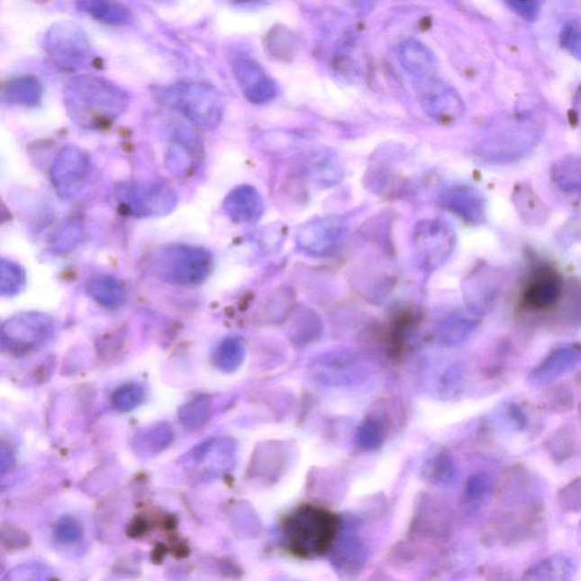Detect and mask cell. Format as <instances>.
<instances>
[{"label": "cell", "mask_w": 581, "mask_h": 581, "mask_svg": "<svg viewBox=\"0 0 581 581\" xmlns=\"http://www.w3.org/2000/svg\"><path fill=\"white\" fill-rule=\"evenodd\" d=\"M491 580L492 581H515L513 579V576H511L508 571L502 572L501 570L492 572Z\"/></svg>", "instance_id": "obj_40"}, {"label": "cell", "mask_w": 581, "mask_h": 581, "mask_svg": "<svg viewBox=\"0 0 581 581\" xmlns=\"http://www.w3.org/2000/svg\"><path fill=\"white\" fill-rule=\"evenodd\" d=\"M309 168L312 177L322 185L333 186L342 178V170L327 157H318L310 160Z\"/></svg>", "instance_id": "obj_28"}, {"label": "cell", "mask_w": 581, "mask_h": 581, "mask_svg": "<svg viewBox=\"0 0 581 581\" xmlns=\"http://www.w3.org/2000/svg\"><path fill=\"white\" fill-rule=\"evenodd\" d=\"M530 482L531 476L526 467L522 465L510 467L499 483L497 495L506 501L513 500L526 491Z\"/></svg>", "instance_id": "obj_26"}, {"label": "cell", "mask_w": 581, "mask_h": 581, "mask_svg": "<svg viewBox=\"0 0 581 581\" xmlns=\"http://www.w3.org/2000/svg\"><path fill=\"white\" fill-rule=\"evenodd\" d=\"M91 172L93 161L88 152L77 146H67L52 161L50 177L59 198L71 200L85 190Z\"/></svg>", "instance_id": "obj_6"}, {"label": "cell", "mask_w": 581, "mask_h": 581, "mask_svg": "<svg viewBox=\"0 0 581 581\" xmlns=\"http://www.w3.org/2000/svg\"><path fill=\"white\" fill-rule=\"evenodd\" d=\"M558 504L567 513H578L581 510V477L572 480L558 493Z\"/></svg>", "instance_id": "obj_31"}, {"label": "cell", "mask_w": 581, "mask_h": 581, "mask_svg": "<svg viewBox=\"0 0 581 581\" xmlns=\"http://www.w3.org/2000/svg\"><path fill=\"white\" fill-rule=\"evenodd\" d=\"M504 287V277L499 269L479 268L467 278L465 296L469 310L475 313H486L499 300Z\"/></svg>", "instance_id": "obj_12"}, {"label": "cell", "mask_w": 581, "mask_h": 581, "mask_svg": "<svg viewBox=\"0 0 581 581\" xmlns=\"http://www.w3.org/2000/svg\"><path fill=\"white\" fill-rule=\"evenodd\" d=\"M8 581H41V571L37 566H23L12 571Z\"/></svg>", "instance_id": "obj_36"}, {"label": "cell", "mask_w": 581, "mask_h": 581, "mask_svg": "<svg viewBox=\"0 0 581 581\" xmlns=\"http://www.w3.org/2000/svg\"><path fill=\"white\" fill-rule=\"evenodd\" d=\"M160 263L180 277H200L207 270L211 257L204 249L189 246H173L160 252Z\"/></svg>", "instance_id": "obj_15"}, {"label": "cell", "mask_w": 581, "mask_h": 581, "mask_svg": "<svg viewBox=\"0 0 581 581\" xmlns=\"http://www.w3.org/2000/svg\"><path fill=\"white\" fill-rule=\"evenodd\" d=\"M566 282L556 268L536 265L528 275L522 303L528 312L543 313L558 308L565 292Z\"/></svg>", "instance_id": "obj_8"}, {"label": "cell", "mask_w": 581, "mask_h": 581, "mask_svg": "<svg viewBox=\"0 0 581 581\" xmlns=\"http://www.w3.org/2000/svg\"><path fill=\"white\" fill-rule=\"evenodd\" d=\"M386 428L379 419L368 418L358 431V440L365 449H376L383 442Z\"/></svg>", "instance_id": "obj_29"}, {"label": "cell", "mask_w": 581, "mask_h": 581, "mask_svg": "<svg viewBox=\"0 0 581 581\" xmlns=\"http://www.w3.org/2000/svg\"><path fill=\"white\" fill-rule=\"evenodd\" d=\"M563 45L570 50L571 54L581 60V32L575 29H567L563 34Z\"/></svg>", "instance_id": "obj_38"}, {"label": "cell", "mask_w": 581, "mask_h": 581, "mask_svg": "<svg viewBox=\"0 0 581 581\" xmlns=\"http://www.w3.org/2000/svg\"><path fill=\"white\" fill-rule=\"evenodd\" d=\"M487 488V479L485 476H477L470 480L469 483V493L471 495L479 496L480 494L485 492V489Z\"/></svg>", "instance_id": "obj_39"}, {"label": "cell", "mask_w": 581, "mask_h": 581, "mask_svg": "<svg viewBox=\"0 0 581 581\" xmlns=\"http://www.w3.org/2000/svg\"><path fill=\"white\" fill-rule=\"evenodd\" d=\"M544 451L558 465L574 458L578 451V434L575 426L567 423L554 431L544 442Z\"/></svg>", "instance_id": "obj_22"}, {"label": "cell", "mask_w": 581, "mask_h": 581, "mask_svg": "<svg viewBox=\"0 0 581 581\" xmlns=\"http://www.w3.org/2000/svg\"><path fill=\"white\" fill-rule=\"evenodd\" d=\"M78 10L108 25H126L133 21L132 13L123 4L106 0H86L77 4Z\"/></svg>", "instance_id": "obj_21"}, {"label": "cell", "mask_w": 581, "mask_h": 581, "mask_svg": "<svg viewBox=\"0 0 581 581\" xmlns=\"http://www.w3.org/2000/svg\"><path fill=\"white\" fill-rule=\"evenodd\" d=\"M131 95L115 82L93 74L68 80L63 89V104L69 119L86 130H104L128 111Z\"/></svg>", "instance_id": "obj_1"}, {"label": "cell", "mask_w": 581, "mask_h": 581, "mask_svg": "<svg viewBox=\"0 0 581 581\" xmlns=\"http://www.w3.org/2000/svg\"><path fill=\"white\" fill-rule=\"evenodd\" d=\"M222 208L231 221L239 224H250L263 216L265 204L256 187L242 185L234 187L226 195Z\"/></svg>", "instance_id": "obj_14"}, {"label": "cell", "mask_w": 581, "mask_h": 581, "mask_svg": "<svg viewBox=\"0 0 581 581\" xmlns=\"http://www.w3.org/2000/svg\"><path fill=\"white\" fill-rule=\"evenodd\" d=\"M154 97L174 109L200 130H215L224 116V104L217 89L204 82H177L156 86Z\"/></svg>", "instance_id": "obj_3"}, {"label": "cell", "mask_w": 581, "mask_h": 581, "mask_svg": "<svg viewBox=\"0 0 581 581\" xmlns=\"http://www.w3.org/2000/svg\"><path fill=\"white\" fill-rule=\"evenodd\" d=\"M541 406L546 412L562 414L571 412L575 405L574 392L566 386H549L541 396Z\"/></svg>", "instance_id": "obj_27"}, {"label": "cell", "mask_w": 581, "mask_h": 581, "mask_svg": "<svg viewBox=\"0 0 581 581\" xmlns=\"http://www.w3.org/2000/svg\"><path fill=\"white\" fill-rule=\"evenodd\" d=\"M182 134V137L170 146L168 152V166L176 174H187L195 165V143L192 135Z\"/></svg>", "instance_id": "obj_25"}, {"label": "cell", "mask_w": 581, "mask_h": 581, "mask_svg": "<svg viewBox=\"0 0 581 581\" xmlns=\"http://www.w3.org/2000/svg\"><path fill=\"white\" fill-rule=\"evenodd\" d=\"M506 413H508L511 423H513L517 430L526 431L530 427V417H528V413L522 405L515 404L509 405Z\"/></svg>", "instance_id": "obj_35"}, {"label": "cell", "mask_w": 581, "mask_h": 581, "mask_svg": "<svg viewBox=\"0 0 581 581\" xmlns=\"http://www.w3.org/2000/svg\"><path fill=\"white\" fill-rule=\"evenodd\" d=\"M480 324L479 314L467 310L452 314L444 322L440 336L448 345H458L465 342Z\"/></svg>", "instance_id": "obj_23"}, {"label": "cell", "mask_w": 581, "mask_h": 581, "mask_svg": "<svg viewBox=\"0 0 581 581\" xmlns=\"http://www.w3.org/2000/svg\"><path fill=\"white\" fill-rule=\"evenodd\" d=\"M113 199L121 213L134 218L168 216L178 203L176 191L159 182H121Z\"/></svg>", "instance_id": "obj_4"}, {"label": "cell", "mask_w": 581, "mask_h": 581, "mask_svg": "<svg viewBox=\"0 0 581 581\" xmlns=\"http://www.w3.org/2000/svg\"><path fill=\"white\" fill-rule=\"evenodd\" d=\"M45 46L52 62L64 68H86L94 60L93 45L88 34L71 21L52 24L46 33Z\"/></svg>", "instance_id": "obj_5"}, {"label": "cell", "mask_w": 581, "mask_h": 581, "mask_svg": "<svg viewBox=\"0 0 581 581\" xmlns=\"http://www.w3.org/2000/svg\"><path fill=\"white\" fill-rule=\"evenodd\" d=\"M339 518L322 506L304 504L288 514L283 523L287 549L296 557L324 556L333 545Z\"/></svg>", "instance_id": "obj_2"}, {"label": "cell", "mask_w": 581, "mask_h": 581, "mask_svg": "<svg viewBox=\"0 0 581 581\" xmlns=\"http://www.w3.org/2000/svg\"><path fill=\"white\" fill-rule=\"evenodd\" d=\"M581 365V344L553 349L527 376L531 386H549Z\"/></svg>", "instance_id": "obj_13"}, {"label": "cell", "mask_w": 581, "mask_h": 581, "mask_svg": "<svg viewBox=\"0 0 581 581\" xmlns=\"http://www.w3.org/2000/svg\"><path fill=\"white\" fill-rule=\"evenodd\" d=\"M562 567L556 561L545 560L531 567L523 576V581H562Z\"/></svg>", "instance_id": "obj_30"}, {"label": "cell", "mask_w": 581, "mask_h": 581, "mask_svg": "<svg viewBox=\"0 0 581 581\" xmlns=\"http://www.w3.org/2000/svg\"><path fill=\"white\" fill-rule=\"evenodd\" d=\"M414 89L422 111L440 123H452L465 111L457 91L435 76L414 80Z\"/></svg>", "instance_id": "obj_7"}, {"label": "cell", "mask_w": 581, "mask_h": 581, "mask_svg": "<svg viewBox=\"0 0 581 581\" xmlns=\"http://www.w3.org/2000/svg\"><path fill=\"white\" fill-rule=\"evenodd\" d=\"M517 204H525L527 206L528 204V212L526 213V215L523 216L526 221L528 222H534L535 224L539 222L540 220H544L546 218V213H545V207L543 204H541L539 198H537V195H534V192L531 190H522V191H517Z\"/></svg>", "instance_id": "obj_32"}, {"label": "cell", "mask_w": 581, "mask_h": 581, "mask_svg": "<svg viewBox=\"0 0 581 581\" xmlns=\"http://www.w3.org/2000/svg\"><path fill=\"white\" fill-rule=\"evenodd\" d=\"M399 59L402 67L414 80L435 76L436 57L425 43L409 39L401 43Z\"/></svg>", "instance_id": "obj_17"}, {"label": "cell", "mask_w": 581, "mask_h": 581, "mask_svg": "<svg viewBox=\"0 0 581 581\" xmlns=\"http://www.w3.org/2000/svg\"><path fill=\"white\" fill-rule=\"evenodd\" d=\"M43 98L41 82L36 77L22 76L7 81L3 88V100L6 104L24 108L38 107Z\"/></svg>", "instance_id": "obj_19"}, {"label": "cell", "mask_w": 581, "mask_h": 581, "mask_svg": "<svg viewBox=\"0 0 581 581\" xmlns=\"http://www.w3.org/2000/svg\"><path fill=\"white\" fill-rule=\"evenodd\" d=\"M445 206L471 224H480L485 220V201L477 191L468 186H457L444 196Z\"/></svg>", "instance_id": "obj_18"}, {"label": "cell", "mask_w": 581, "mask_h": 581, "mask_svg": "<svg viewBox=\"0 0 581 581\" xmlns=\"http://www.w3.org/2000/svg\"><path fill=\"white\" fill-rule=\"evenodd\" d=\"M231 68L235 80L249 102L263 104L277 98V82L257 60L247 55H240L234 59Z\"/></svg>", "instance_id": "obj_11"}, {"label": "cell", "mask_w": 581, "mask_h": 581, "mask_svg": "<svg viewBox=\"0 0 581 581\" xmlns=\"http://www.w3.org/2000/svg\"><path fill=\"white\" fill-rule=\"evenodd\" d=\"M579 416H580V419H581V404L579 405Z\"/></svg>", "instance_id": "obj_41"}, {"label": "cell", "mask_w": 581, "mask_h": 581, "mask_svg": "<svg viewBox=\"0 0 581 581\" xmlns=\"http://www.w3.org/2000/svg\"><path fill=\"white\" fill-rule=\"evenodd\" d=\"M558 319L570 329L581 327V281L571 278L566 283L565 292L558 304Z\"/></svg>", "instance_id": "obj_24"}, {"label": "cell", "mask_w": 581, "mask_h": 581, "mask_svg": "<svg viewBox=\"0 0 581 581\" xmlns=\"http://www.w3.org/2000/svg\"><path fill=\"white\" fill-rule=\"evenodd\" d=\"M544 519V506L532 504L520 508L504 519V539L506 545L522 544L535 536Z\"/></svg>", "instance_id": "obj_16"}, {"label": "cell", "mask_w": 581, "mask_h": 581, "mask_svg": "<svg viewBox=\"0 0 581 581\" xmlns=\"http://www.w3.org/2000/svg\"><path fill=\"white\" fill-rule=\"evenodd\" d=\"M348 234V226L340 217L316 218L301 227L299 247L313 255H329L343 243Z\"/></svg>", "instance_id": "obj_10"}, {"label": "cell", "mask_w": 581, "mask_h": 581, "mask_svg": "<svg viewBox=\"0 0 581 581\" xmlns=\"http://www.w3.org/2000/svg\"><path fill=\"white\" fill-rule=\"evenodd\" d=\"M508 5L525 20H535L540 14V4L536 2H510Z\"/></svg>", "instance_id": "obj_37"}, {"label": "cell", "mask_w": 581, "mask_h": 581, "mask_svg": "<svg viewBox=\"0 0 581 581\" xmlns=\"http://www.w3.org/2000/svg\"><path fill=\"white\" fill-rule=\"evenodd\" d=\"M268 48H272L270 51L273 52L275 56H286L290 55V50H287L288 47L294 48L295 46V41L294 36L288 34L287 30L286 29H275L272 33L268 37Z\"/></svg>", "instance_id": "obj_33"}, {"label": "cell", "mask_w": 581, "mask_h": 581, "mask_svg": "<svg viewBox=\"0 0 581 581\" xmlns=\"http://www.w3.org/2000/svg\"><path fill=\"white\" fill-rule=\"evenodd\" d=\"M413 241L422 263L439 266L451 256L456 247V234L442 221L426 220L414 229Z\"/></svg>", "instance_id": "obj_9"}, {"label": "cell", "mask_w": 581, "mask_h": 581, "mask_svg": "<svg viewBox=\"0 0 581 581\" xmlns=\"http://www.w3.org/2000/svg\"><path fill=\"white\" fill-rule=\"evenodd\" d=\"M81 528L72 519H63L56 527V537L63 543L80 539Z\"/></svg>", "instance_id": "obj_34"}, {"label": "cell", "mask_w": 581, "mask_h": 581, "mask_svg": "<svg viewBox=\"0 0 581 581\" xmlns=\"http://www.w3.org/2000/svg\"><path fill=\"white\" fill-rule=\"evenodd\" d=\"M355 359L356 358L344 352L322 357L313 368L314 377L331 386H340L347 379L349 381L355 378Z\"/></svg>", "instance_id": "obj_20"}]
</instances>
